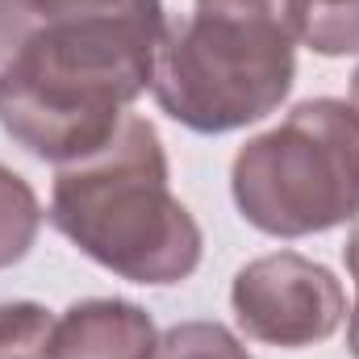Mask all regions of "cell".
<instances>
[{
	"mask_svg": "<svg viewBox=\"0 0 359 359\" xmlns=\"http://www.w3.org/2000/svg\"><path fill=\"white\" fill-rule=\"evenodd\" d=\"M292 0H196L155 50L151 96L192 134L264 121L297 80Z\"/></svg>",
	"mask_w": 359,
	"mask_h": 359,
	"instance_id": "3",
	"label": "cell"
},
{
	"mask_svg": "<svg viewBox=\"0 0 359 359\" xmlns=\"http://www.w3.org/2000/svg\"><path fill=\"white\" fill-rule=\"evenodd\" d=\"M297 38L326 59L359 55V0H292Z\"/></svg>",
	"mask_w": 359,
	"mask_h": 359,
	"instance_id": "7",
	"label": "cell"
},
{
	"mask_svg": "<svg viewBox=\"0 0 359 359\" xmlns=\"http://www.w3.org/2000/svg\"><path fill=\"white\" fill-rule=\"evenodd\" d=\"M159 330L151 313L121 297H88L63 309L46 359H151Z\"/></svg>",
	"mask_w": 359,
	"mask_h": 359,
	"instance_id": "6",
	"label": "cell"
},
{
	"mask_svg": "<svg viewBox=\"0 0 359 359\" xmlns=\"http://www.w3.org/2000/svg\"><path fill=\"white\" fill-rule=\"evenodd\" d=\"M230 305L247 339L288 351L326 343L347 318L339 276L297 251H276L238 268Z\"/></svg>",
	"mask_w": 359,
	"mask_h": 359,
	"instance_id": "5",
	"label": "cell"
},
{
	"mask_svg": "<svg viewBox=\"0 0 359 359\" xmlns=\"http://www.w3.org/2000/svg\"><path fill=\"white\" fill-rule=\"evenodd\" d=\"M343 259H347V271H351V280H355V305H351V318H347V347H351V355L359 359V217H355V226H351V234H347Z\"/></svg>",
	"mask_w": 359,
	"mask_h": 359,
	"instance_id": "11",
	"label": "cell"
},
{
	"mask_svg": "<svg viewBox=\"0 0 359 359\" xmlns=\"http://www.w3.org/2000/svg\"><path fill=\"white\" fill-rule=\"evenodd\" d=\"M38 230H42V205L34 184L0 163V268L21 264Z\"/></svg>",
	"mask_w": 359,
	"mask_h": 359,
	"instance_id": "8",
	"label": "cell"
},
{
	"mask_svg": "<svg viewBox=\"0 0 359 359\" xmlns=\"http://www.w3.org/2000/svg\"><path fill=\"white\" fill-rule=\"evenodd\" d=\"M151 359H251V351L222 322H176L159 334Z\"/></svg>",
	"mask_w": 359,
	"mask_h": 359,
	"instance_id": "9",
	"label": "cell"
},
{
	"mask_svg": "<svg viewBox=\"0 0 359 359\" xmlns=\"http://www.w3.org/2000/svg\"><path fill=\"white\" fill-rule=\"evenodd\" d=\"M55 318L38 301H0V359H46Z\"/></svg>",
	"mask_w": 359,
	"mask_h": 359,
	"instance_id": "10",
	"label": "cell"
},
{
	"mask_svg": "<svg viewBox=\"0 0 359 359\" xmlns=\"http://www.w3.org/2000/svg\"><path fill=\"white\" fill-rule=\"evenodd\" d=\"M50 222L92 264L130 284H180L205 251L196 217L172 192L159 130L134 113L104 147L55 172Z\"/></svg>",
	"mask_w": 359,
	"mask_h": 359,
	"instance_id": "2",
	"label": "cell"
},
{
	"mask_svg": "<svg viewBox=\"0 0 359 359\" xmlns=\"http://www.w3.org/2000/svg\"><path fill=\"white\" fill-rule=\"evenodd\" d=\"M238 213L271 238L326 234L359 217V117L347 100L313 96L251 138L230 168Z\"/></svg>",
	"mask_w": 359,
	"mask_h": 359,
	"instance_id": "4",
	"label": "cell"
},
{
	"mask_svg": "<svg viewBox=\"0 0 359 359\" xmlns=\"http://www.w3.org/2000/svg\"><path fill=\"white\" fill-rule=\"evenodd\" d=\"M351 113L359 117V67H355V76H351Z\"/></svg>",
	"mask_w": 359,
	"mask_h": 359,
	"instance_id": "12",
	"label": "cell"
},
{
	"mask_svg": "<svg viewBox=\"0 0 359 359\" xmlns=\"http://www.w3.org/2000/svg\"><path fill=\"white\" fill-rule=\"evenodd\" d=\"M163 0H0V126L42 163L104 147L151 88Z\"/></svg>",
	"mask_w": 359,
	"mask_h": 359,
	"instance_id": "1",
	"label": "cell"
}]
</instances>
